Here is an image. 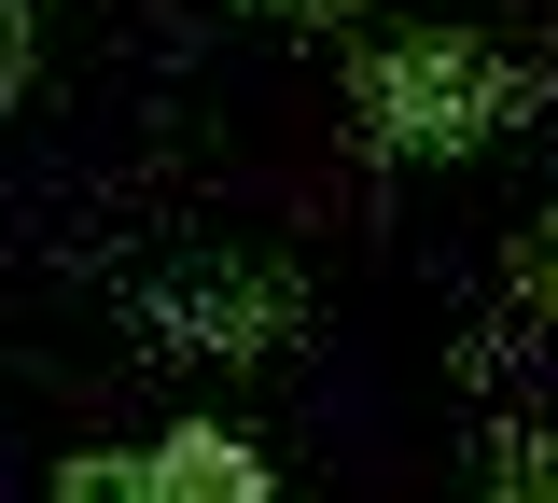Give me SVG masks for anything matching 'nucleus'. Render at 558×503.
Segmentation results:
<instances>
[{"instance_id":"nucleus-2","label":"nucleus","mask_w":558,"mask_h":503,"mask_svg":"<svg viewBox=\"0 0 558 503\" xmlns=\"http://www.w3.org/2000/svg\"><path fill=\"white\" fill-rule=\"evenodd\" d=\"M57 503H266V462L238 433H168V447L57 462Z\"/></svg>"},{"instance_id":"nucleus-1","label":"nucleus","mask_w":558,"mask_h":503,"mask_svg":"<svg viewBox=\"0 0 558 503\" xmlns=\"http://www.w3.org/2000/svg\"><path fill=\"white\" fill-rule=\"evenodd\" d=\"M502 112H517V71L488 43H391L363 71V127L405 141V154H447V141H475V127H502Z\"/></svg>"},{"instance_id":"nucleus-3","label":"nucleus","mask_w":558,"mask_h":503,"mask_svg":"<svg viewBox=\"0 0 558 503\" xmlns=\"http://www.w3.org/2000/svg\"><path fill=\"white\" fill-rule=\"evenodd\" d=\"M545 266H558V252H545Z\"/></svg>"}]
</instances>
